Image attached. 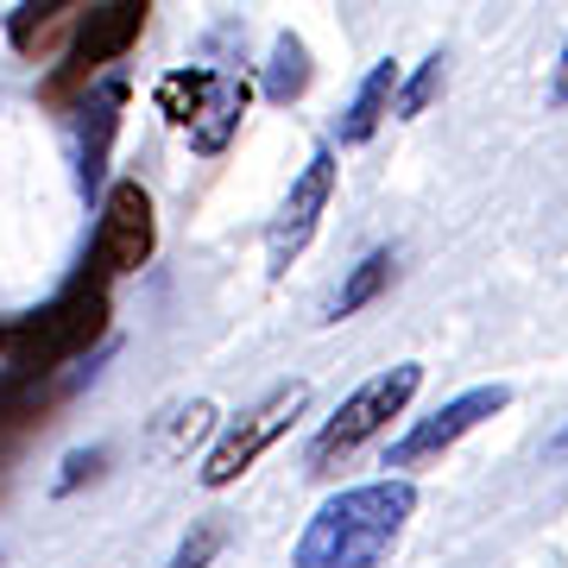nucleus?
Here are the masks:
<instances>
[{
	"label": "nucleus",
	"mask_w": 568,
	"mask_h": 568,
	"mask_svg": "<svg viewBox=\"0 0 568 568\" xmlns=\"http://www.w3.org/2000/svg\"><path fill=\"white\" fill-rule=\"evenodd\" d=\"M410 518H417V487L405 474L347 487L316 506V518L291 549V568H379L398 549Z\"/></svg>",
	"instance_id": "nucleus-1"
},
{
	"label": "nucleus",
	"mask_w": 568,
	"mask_h": 568,
	"mask_svg": "<svg viewBox=\"0 0 568 568\" xmlns=\"http://www.w3.org/2000/svg\"><path fill=\"white\" fill-rule=\"evenodd\" d=\"M108 316H114L108 278L95 272V265H82L44 310L13 316V347H7V361L32 366V373H44V379H58L63 366L82 361V354L108 335Z\"/></svg>",
	"instance_id": "nucleus-2"
},
{
	"label": "nucleus",
	"mask_w": 568,
	"mask_h": 568,
	"mask_svg": "<svg viewBox=\"0 0 568 568\" xmlns=\"http://www.w3.org/2000/svg\"><path fill=\"white\" fill-rule=\"evenodd\" d=\"M246 108H253V82L203 70V63L171 70V77L159 82V114L171 126H183V133H190V152H203V159H222L227 145H234Z\"/></svg>",
	"instance_id": "nucleus-3"
},
{
	"label": "nucleus",
	"mask_w": 568,
	"mask_h": 568,
	"mask_svg": "<svg viewBox=\"0 0 568 568\" xmlns=\"http://www.w3.org/2000/svg\"><path fill=\"white\" fill-rule=\"evenodd\" d=\"M417 386H424V366L417 361H398V366H386V373H373L366 386H354L342 405H335V417L310 436V474H335V467H342L354 448L373 443L392 417H405Z\"/></svg>",
	"instance_id": "nucleus-4"
},
{
	"label": "nucleus",
	"mask_w": 568,
	"mask_h": 568,
	"mask_svg": "<svg viewBox=\"0 0 568 568\" xmlns=\"http://www.w3.org/2000/svg\"><path fill=\"white\" fill-rule=\"evenodd\" d=\"M145 13H152V0H102V7H89V20L77 26V39H70V58H63L58 77H44V102H70L82 95L89 82L102 77L108 63H121L145 32Z\"/></svg>",
	"instance_id": "nucleus-5"
},
{
	"label": "nucleus",
	"mask_w": 568,
	"mask_h": 568,
	"mask_svg": "<svg viewBox=\"0 0 568 568\" xmlns=\"http://www.w3.org/2000/svg\"><path fill=\"white\" fill-rule=\"evenodd\" d=\"M159 253V215H152V190H145L140 178H121L108 183L102 196V222H95V234H89V260L108 284L114 278H133L145 260Z\"/></svg>",
	"instance_id": "nucleus-6"
},
{
	"label": "nucleus",
	"mask_w": 568,
	"mask_h": 568,
	"mask_svg": "<svg viewBox=\"0 0 568 568\" xmlns=\"http://www.w3.org/2000/svg\"><path fill=\"white\" fill-rule=\"evenodd\" d=\"M304 405H310V386H304V379H284V386H272L253 410H241V424H227V436H222L215 448H209V462H203V487H209V493L234 487L246 467L260 462L265 448H272V443L284 436V429L304 417Z\"/></svg>",
	"instance_id": "nucleus-7"
},
{
	"label": "nucleus",
	"mask_w": 568,
	"mask_h": 568,
	"mask_svg": "<svg viewBox=\"0 0 568 568\" xmlns=\"http://www.w3.org/2000/svg\"><path fill=\"white\" fill-rule=\"evenodd\" d=\"M328 196H335V145H316L304 159V171H297V183H291V196L272 215V227H265V272L272 278H284L297 265V253L316 241Z\"/></svg>",
	"instance_id": "nucleus-8"
},
{
	"label": "nucleus",
	"mask_w": 568,
	"mask_h": 568,
	"mask_svg": "<svg viewBox=\"0 0 568 568\" xmlns=\"http://www.w3.org/2000/svg\"><path fill=\"white\" fill-rule=\"evenodd\" d=\"M506 405H511V386H467L462 398H448L436 417L410 424L405 436L386 448V467H424V462H436V455H448L462 436H474L487 417H499Z\"/></svg>",
	"instance_id": "nucleus-9"
},
{
	"label": "nucleus",
	"mask_w": 568,
	"mask_h": 568,
	"mask_svg": "<svg viewBox=\"0 0 568 568\" xmlns=\"http://www.w3.org/2000/svg\"><path fill=\"white\" fill-rule=\"evenodd\" d=\"M392 95H398V63L379 58L361 77V89H354V102H347L342 126H335V140H342V145H366L379 126L392 121Z\"/></svg>",
	"instance_id": "nucleus-10"
},
{
	"label": "nucleus",
	"mask_w": 568,
	"mask_h": 568,
	"mask_svg": "<svg viewBox=\"0 0 568 568\" xmlns=\"http://www.w3.org/2000/svg\"><path fill=\"white\" fill-rule=\"evenodd\" d=\"M51 405H58V386H51L44 373L0 361V443L20 436V429H32V424H44V410Z\"/></svg>",
	"instance_id": "nucleus-11"
},
{
	"label": "nucleus",
	"mask_w": 568,
	"mask_h": 568,
	"mask_svg": "<svg viewBox=\"0 0 568 568\" xmlns=\"http://www.w3.org/2000/svg\"><path fill=\"white\" fill-rule=\"evenodd\" d=\"M121 108H126V89L121 82H108L95 89L89 102H82V196L89 190H102V171H108V145H114V126H121Z\"/></svg>",
	"instance_id": "nucleus-12"
},
{
	"label": "nucleus",
	"mask_w": 568,
	"mask_h": 568,
	"mask_svg": "<svg viewBox=\"0 0 568 568\" xmlns=\"http://www.w3.org/2000/svg\"><path fill=\"white\" fill-rule=\"evenodd\" d=\"M392 265H398V260H392L386 246H373V253H366V260L342 278V291L328 297V323H347V316H361L366 304H379V291L392 284Z\"/></svg>",
	"instance_id": "nucleus-13"
},
{
	"label": "nucleus",
	"mask_w": 568,
	"mask_h": 568,
	"mask_svg": "<svg viewBox=\"0 0 568 568\" xmlns=\"http://www.w3.org/2000/svg\"><path fill=\"white\" fill-rule=\"evenodd\" d=\"M310 77H316V70H310L304 39H297V32H278V39H272V63H265V102H278V108L304 102Z\"/></svg>",
	"instance_id": "nucleus-14"
},
{
	"label": "nucleus",
	"mask_w": 568,
	"mask_h": 568,
	"mask_svg": "<svg viewBox=\"0 0 568 568\" xmlns=\"http://www.w3.org/2000/svg\"><path fill=\"white\" fill-rule=\"evenodd\" d=\"M82 0H20V13L7 20V39H13V51H32L39 44V32H51V26L63 20V13H77Z\"/></svg>",
	"instance_id": "nucleus-15"
},
{
	"label": "nucleus",
	"mask_w": 568,
	"mask_h": 568,
	"mask_svg": "<svg viewBox=\"0 0 568 568\" xmlns=\"http://www.w3.org/2000/svg\"><path fill=\"white\" fill-rule=\"evenodd\" d=\"M443 70H448V58L436 51V58H429V63H424V70H417L410 82H398V95H392V114H405V121H417V114L429 108V95L443 89Z\"/></svg>",
	"instance_id": "nucleus-16"
},
{
	"label": "nucleus",
	"mask_w": 568,
	"mask_h": 568,
	"mask_svg": "<svg viewBox=\"0 0 568 568\" xmlns=\"http://www.w3.org/2000/svg\"><path fill=\"white\" fill-rule=\"evenodd\" d=\"M215 549H222V530L203 525L196 537H183V549L171 556V568H209V556H215Z\"/></svg>",
	"instance_id": "nucleus-17"
},
{
	"label": "nucleus",
	"mask_w": 568,
	"mask_h": 568,
	"mask_svg": "<svg viewBox=\"0 0 568 568\" xmlns=\"http://www.w3.org/2000/svg\"><path fill=\"white\" fill-rule=\"evenodd\" d=\"M95 467H102V448H95V455H70V474H63L58 487L70 493V487H77V480H82V474H95Z\"/></svg>",
	"instance_id": "nucleus-18"
},
{
	"label": "nucleus",
	"mask_w": 568,
	"mask_h": 568,
	"mask_svg": "<svg viewBox=\"0 0 568 568\" xmlns=\"http://www.w3.org/2000/svg\"><path fill=\"white\" fill-rule=\"evenodd\" d=\"M549 95H556V102H568V44H562V58H556V82H549Z\"/></svg>",
	"instance_id": "nucleus-19"
},
{
	"label": "nucleus",
	"mask_w": 568,
	"mask_h": 568,
	"mask_svg": "<svg viewBox=\"0 0 568 568\" xmlns=\"http://www.w3.org/2000/svg\"><path fill=\"white\" fill-rule=\"evenodd\" d=\"M549 455H568V429H556V443H549Z\"/></svg>",
	"instance_id": "nucleus-20"
}]
</instances>
